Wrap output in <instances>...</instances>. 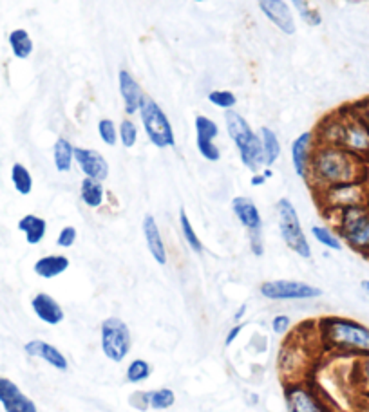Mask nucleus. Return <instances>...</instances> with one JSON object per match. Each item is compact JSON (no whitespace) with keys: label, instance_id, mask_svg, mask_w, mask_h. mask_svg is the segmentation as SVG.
Instances as JSON below:
<instances>
[{"label":"nucleus","instance_id":"nucleus-1","mask_svg":"<svg viewBox=\"0 0 369 412\" xmlns=\"http://www.w3.org/2000/svg\"><path fill=\"white\" fill-rule=\"evenodd\" d=\"M317 345L323 353L346 358H364L369 354V325L350 316H320L314 325Z\"/></svg>","mask_w":369,"mask_h":412},{"label":"nucleus","instance_id":"nucleus-2","mask_svg":"<svg viewBox=\"0 0 369 412\" xmlns=\"http://www.w3.org/2000/svg\"><path fill=\"white\" fill-rule=\"evenodd\" d=\"M368 163L335 145L317 143L309 163V181L317 190L353 181H366Z\"/></svg>","mask_w":369,"mask_h":412},{"label":"nucleus","instance_id":"nucleus-3","mask_svg":"<svg viewBox=\"0 0 369 412\" xmlns=\"http://www.w3.org/2000/svg\"><path fill=\"white\" fill-rule=\"evenodd\" d=\"M315 137L317 143L335 145L360 160H369V125L357 114L355 109L328 116L318 125Z\"/></svg>","mask_w":369,"mask_h":412},{"label":"nucleus","instance_id":"nucleus-4","mask_svg":"<svg viewBox=\"0 0 369 412\" xmlns=\"http://www.w3.org/2000/svg\"><path fill=\"white\" fill-rule=\"evenodd\" d=\"M225 127L228 137L234 143V147L239 152L241 163L252 172H259L264 166L263 147H261V137L250 123L239 114L237 110H225Z\"/></svg>","mask_w":369,"mask_h":412},{"label":"nucleus","instance_id":"nucleus-5","mask_svg":"<svg viewBox=\"0 0 369 412\" xmlns=\"http://www.w3.org/2000/svg\"><path fill=\"white\" fill-rule=\"evenodd\" d=\"M328 217H332L342 243L362 255H369V205L344 208Z\"/></svg>","mask_w":369,"mask_h":412},{"label":"nucleus","instance_id":"nucleus-6","mask_svg":"<svg viewBox=\"0 0 369 412\" xmlns=\"http://www.w3.org/2000/svg\"><path fill=\"white\" fill-rule=\"evenodd\" d=\"M277 228L281 235L282 243L297 253L300 259H311V246L306 237L302 225H300L299 214H297L293 203L288 197H281L275 205Z\"/></svg>","mask_w":369,"mask_h":412},{"label":"nucleus","instance_id":"nucleus-7","mask_svg":"<svg viewBox=\"0 0 369 412\" xmlns=\"http://www.w3.org/2000/svg\"><path fill=\"white\" fill-rule=\"evenodd\" d=\"M284 402L288 412H338L326 394L320 393L314 381L304 378L288 380L284 384Z\"/></svg>","mask_w":369,"mask_h":412},{"label":"nucleus","instance_id":"nucleus-8","mask_svg":"<svg viewBox=\"0 0 369 412\" xmlns=\"http://www.w3.org/2000/svg\"><path fill=\"white\" fill-rule=\"evenodd\" d=\"M138 116L141 119L145 136L156 148H172L175 147V134L172 128L171 119L165 114V110L157 105L153 98L145 96L139 105Z\"/></svg>","mask_w":369,"mask_h":412},{"label":"nucleus","instance_id":"nucleus-9","mask_svg":"<svg viewBox=\"0 0 369 412\" xmlns=\"http://www.w3.org/2000/svg\"><path fill=\"white\" fill-rule=\"evenodd\" d=\"M318 205L328 216L337 214L344 208L351 206L369 205V184L366 181H353V183H342L335 187L317 190Z\"/></svg>","mask_w":369,"mask_h":412},{"label":"nucleus","instance_id":"nucleus-10","mask_svg":"<svg viewBox=\"0 0 369 412\" xmlns=\"http://www.w3.org/2000/svg\"><path fill=\"white\" fill-rule=\"evenodd\" d=\"M132 336L129 325L118 316H109L100 325V349L112 363H121L130 353Z\"/></svg>","mask_w":369,"mask_h":412},{"label":"nucleus","instance_id":"nucleus-11","mask_svg":"<svg viewBox=\"0 0 369 412\" xmlns=\"http://www.w3.org/2000/svg\"><path fill=\"white\" fill-rule=\"evenodd\" d=\"M259 293L272 302H297L323 297V289L300 280H266L259 286Z\"/></svg>","mask_w":369,"mask_h":412},{"label":"nucleus","instance_id":"nucleus-12","mask_svg":"<svg viewBox=\"0 0 369 412\" xmlns=\"http://www.w3.org/2000/svg\"><path fill=\"white\" fill-rule=\"evenodd\" d=\"M315 147H317V137H315V132H309V130L299 134L291 141V166H293V172L304 181H309V163H311Z\"/></svg>","mask_w":369,"mask_h":412},{"label":"nucleus","instance_id":"nucleus-13","mask_svg":"<svg viewBox=\"0 0 369 412\" xmlns=\"http://www.w3.org/2000/svg\"><path fill=\"white\" fill-rule=\"evenodd\" d=\"M74 165L78 166L83 178L96 179V181H105L109 178V163L102 152L94 148L74 147Z\"/></svg>","mask_w":369,"mask_h":412},{"label":"nucleus","instance_id":"nucleus-14","mask_svg":"<svg viewBox=\"0 0 369 412\" xmlns=\"http://www.w3.org/2000/svg\"><path fill=\"white\" fill-rule=\"evenodd\" d=\"M257 6L261 13L281 33L293 35L297 31L293 11H291L290 4H286V0H257Z\"/></svg>","mask_w":369,"mask_h":412},{"label":"nucleus","instance_id":"nucleus-15","mask_svg":"<svg viewBox=\"0 0 369 412\" xmlns=\"http://www.w3.org/2000/svg\"><path fill=\"white\" fill-rule=\"evenodd\" d=\"M0 403L6 412H38L37 403L6 376H0Z\"/></svg>","mask_w":369,"mask_h":412},{"label":"nucleus","instance_id":"nucleus-16","mask_svg":"<svg viewBox=\"0 0 369 412\" xmlns=\"http://www.w3.org/2000/svg\"><path fill=\"white\" fill-rule=\"evenodd\" d=\"M232 212H234L236 219L243 225V228L246 230L248 237L263 234V216H261L257 205L250 197H234L232 199Z\"/></svg>","mask_w":369,"mask_h":412},{"label":"nucleus","instance_id":"nucleus-17","mask_svg":"<svg viewBox=\"0 0 369 412\" xmlns=\"http://www.w3.org/2000/svg\"><path fill=\"white\" fill-rule=\"evenodd\" d=\"M24 353L29 358H38L42 362H46L47 366H51L56 371L65 372L69 369V360L62 353L60 349L55 347L53 343L46 342V340H29L24 345Z\"/></svg>","mask_w":369,"mask_h":412},{"label":"nucleus","instance_id":"nucleus-18","mask_svg":"<svg viewBox=\"0 0 369 412\" xmlns=\"http://www.w3.org/2000/svg\"><path fill=\"white\" fill-rule=\"evenodd\" d=\"M118 89H120V96L123 100L125 112L129 116L138 114L139 105H141L145 94L138 80L134 78L127 69H121L120 73H118Z\"/></svg>","mask_w":369,"mask_h":412},{"label":"nucleus","instance_id":"nucleus-19","mask_svg":"<svg viewBox=\"0 0 369 412\" xmlns=\"http://www.w3.org/2000/svg\"><path fill=\"white\" fill-rule=\"evenodd\" d=\"M31 309L38 320L47 325H58L65 318V311L60 302L49 293H44V291L31 298Z\"/></svg>","mask_w":369,"mask_h":412},{"label":"nucleus","instance_id":"nucleus-20","mask_svg":"<svg viewBox=\"0 0 369 412\" xmlns=\"http://www.w3.org/2000/svg\"><path fill=\"white\" fill-rule=\"evenodd\" d=\"M141 232H144L145 243H147L148 252H151L154 261H156L160 266H165L166 262H169V252H166L162 230H160V226H157L154 216L144 217V221H141Z\"/></svg>","mask_w":369,"mask_h":412},{"label":"nucleus","instance_id":"nucleus-21","mask_svg":"<svg viewBox=\"0 0 369 412\" xmlns=\"http://www.w3.org/2000/svg\"><path fill=\"white\" fill-rule=\"evenodd\" d=\"M69 270V259L65 255H44L40 257L35 266H33V271L40 277V279L51 280L56 279V277H60L62 273Z\"/></svg>","mask_w":369,"mask_h":412},{"label":"nucleus","instance_id":"nucleus-22","mask_svg":"<svg viewBox=\"0 0 369 412\" xmlns=\"http://www.w3.org/2000/svg\"><path fill=\"white\" fill-rule=\"evenodd\" d=\"M105 187H103V181H96V179L91 178H83L82 183H80V199L87 208L91 210H98L102 208L103 203H105Z\"/></svg>","mask_w":369,"mask_h":412},{"label":"nucleus","instance_id":"nucleus-23","mask_svg":"<svg viewBox=\"0 0 369 412\" xmlns=\"http://www.w3.org/2000/svg\"><path fill=\"white\" fill-rule=\"evenodd\" d=\"M19 230L26 235V243L35 246V244H40L44 239H46L47 234V221L44 217L33 216V214H28L24 216L22 219L19 221Z\"/></svg>","mask_w":369,"mask_h":412},{"label":"nucleus","instance_id":"nucleus-24","mask_svg":"<svg viewBox=\"0 0 369 412\" xmlns=\"http://www.w3.org/2000/svg\"><path fill=\"white\" fill-rule=\"evenodd\" d=\"M53 163L56 172L67 174L74 165V145L67 137H58L53 145Z\"/></svg>","mask_w":369,"mask_h":412},{"label":"nucleus","instance_id":"nucleus-25","mask_svg":"<svg viewBox=\"0 0 369 412\" xmlns=\"http://www.w3.org/2000/svg\"><path fill=\"white\" fill-rule=\"evenodd\" d=\"M259 137H261V147H263L264 166L272 169L281 157V141H279V137L272 128L268 127L259 128Z\"/></svg>","mask_w":369,"mask_h":412},{"label":"nucleus","instance_id":"nucleus-26","mask_svg":"<svg viewBox=\"0 0 369 412\" xmlns=\"http://www.w3.org/2000/svg\"><path fill=\"white\" fill-rule=\"evenodd\" d=\"M8 42H10L11 53H13L15 58L26 60L33 55L35 44H33L31 37L26 29H13L8 37Z\"/></svg>","mask_w":369,"mask_h":412},{"label":"nucleus","instance_id":"nucleus-27","mask_svg":"<svg viewBox=\"0 0 369 412\" xmlns=\"http://www.w3.org/2000/svg\"><path fill=\"white\" fill-rule=\"evenodd\" d=\"M144 398L147 409H153V411H166V409H171L175 403L174 390L169 389V387L144 390Z\"/></svg>","mask_w":369,"mask_h":412},{"label":"nucleus","instance_id":"nucleus-28","mask_svg":"<svg viewBox=\"0 0 369 412\" xmlns=\"http://www.w3.org/2000/svg\"><path fill=\"white\" fill-rule=\"evenodd\" d=\"M311 235L320 246L333 250V252H341L342 250V239L333 228L326 225H314L311 226Z\"/></svg>","mask_w":369,"mask_h":412},{"label":"nucleus","instance_id":"nucleus-29","mask_svg":"<svg viewBox=\"0 0 369 412\" xmlns=\"http://www.w3.org/2000/svg\"><path fill=\"white\" fill-rule=\"evenodd\" d=\"M11 183L20 196H29L33 192V175L22 163L11 166Z\"/></svg>","mask_w":369,"mask_h":412},{"label":"nucleus","instance_id":"nucleus-30","mask_svg":"<svg viewBox=\"0 0 369 412\" xmlns=\"http://www.w3.org/2000/svg\"><path fill=\"white\" fill-rule=\"evenodd\" d=\"M194 128L196 141H216V137L219 136V125H217L214 119L208 118V116H196Z\"/></svg>","mask_w":369,"mask_h":412},{"label":"nucleus","instance_id":"nucleus-31","mask_svg":"<svg viewBox=\"0 0 369 412\" xmlns=\"http://www.w3.org/2000/svg\"><path fill=\"white\" fill-rule=\"evenodd\" d=\"M151 375H153V367H151V363H148L147 360H144V358L132 360V362L127 366V371H125L127 381L134 385L141 384V381H147L148 378H151Z\"/></svg>","mask_w":369,"mask_h":412},{"label":"nucleus","instance_id":"nucleus-32","mask_svg":"<svg viewBox=\"0 0 369 412\" xmlns=\"http://www.w3.org/2000/svg\"><path fill=\"white\" fill-rule=\"evenodd\" d=\"M180 228H181V235H183L187 246H189L194 253L203 252V244H201V241H199V235L196 234L194 226H192V223H190V219H189V216H187L184 208H181L180 210Z\"/></svg>","mask_w":369,"mask_h":412},{"label":"nucleus","instance_id":"nucleus-33","mask_svg":"<svg viewBox=\"0 0 369 412\" xmlns=\"http://www.w3.org/2000/svg\"><path fill=\"white\" fill-rule=\"evenodd\" d=\"M138 134L139 128L134 119H121V123L118 125V141H120L125 148H132L134 145L138 143Z\"/></svg>","mask_w":369,"mask_h":412},{"label":"nucleus","instance_id":"nucleus-34","mask_svg":"<svg viewBox=\"0 0 369 412\" xmlns=\"http://www.w3.org/2000/svg\"><path fill=\"white\" fill-rule=\"evenodd\" d=\"M290 2H291V8L299 13L300 20H302L304 24H308V26H311V28H317V26L323 24V17H320V13L309 6L308 0H290Z\"/></svg>","mask_w":369,"mask_h":412},{"label":"nucleus","instance_id":"nucleus-35","mask_svg":"<svg viewBox=\"0 0 369 412\" xmlns=\"http://www.w3.org/2000/svg\"><path fill=\"white\" fill-rule=\"evenodd\" d=\"M207 100L210 101L214 107L223 110H232L237 105L236 94L232 91H225V89H221V91H210L208 92Z\"/></svg>","mask_w":369,"mask_h":412},{"label":"nucleus","instance_id":"nucleus-36","mask_svg":"<svg viewBox=\"0 0 369 412\" xmlns=\"http://www.w3.org/2000/svg\"><path fill=\"white\" fill-rule=\"evenodd\" d=\"M98 136L107 147H114L118 143V125L111 118H102L98 121Z\"/></svg>","mask_w":369,"mask_h":412},{"label":"nucleus","instance_id":"nucleus-37","mask_svg":"<svg viewBox=\"0 0 369 412\" xmlns=\"http://www.w3.org/2000/svg\"><path fill=\"white\" fill-rule=\"evenodd\" d=\"M355 384L359 389L369 396V354L364 358H359L355 363Z\"/></svg>","mask_w":369,"mask_h":412},{"label":"nucleus","instance_id":"nucleus-38","mask_svg":"<svg viewBox=\"0 0 369 412\" xmlns=\"http://www.w3.org/2000/svg\"><path fill=\"white\" fill-rule=\"evenodd\" d=\"M196 147H198V152L201 154V157L210 163H217L221 160V151L217 147L214 141H196Z\"/></svg>","mask_w":369,"mask_h":412},{"label":"nucleus","instance_id":"nucleus-39","mask_svg":"<svg viewBox=\"0 0 369 412\" xmlns=\"http://www.w3.org/2000/svg\"><path fill=\"white\" fill-rule=\"evenodd\" d=\"M76 239H78L76 228H74V226H64V228L58 232V235H56V246L64 248V250H69L71 246H74Z\"/></svg>","mask_w":369,"mask_h":412},{"label":"nucleus","instance_id":"nucleus-40","mask_svg":"<svg viewBox=\"0 0 369 412\" xmlns=\"http://www.w3.org/2000/svg\"><path fill=\"white\" fill-rule=\"evenodd\" d=\"M291 329V318L288 315H275L272 318V331L279 336H284V334L290 333Z\"/></svg>","mask_w":369,"mask_h":412},{"label":"nucleus","instance_id":"nucleus-41","mask_svg":"<svg viewBox=\"0 0 369 412\" xmlns=\"http://www.w3.org/2000/svg\"><path fill=\"white\" fill-rule=\"evenodd\" d=\"M248 243H250V250H252V253H254L255 257H263L264 255L263 234H261V235H250Z\"/></svg>","mask_w":369,"mask_h":412},{"label":"nucleus","instance_id":"nucleus-42","mask_svg":"<svg viewBox=\"0 0 369 412\" xmlns=\"http://www.w3.org/2000/svg\"><path fill=\"white\" fill-rule=\"evenodd\" d=\"M243 327H245V325L241 324V322H237V324H234L230 327V329H228V333H226V338H225V345H226V347H228V345H232V343L236 342L237 336H239L241 331H243Z\"/></svg>","mask_w":369,"mask_h":412},{"label":"nucleus","instance_id":"nucleus-43","mask_svg":"<svg viewBox=\"0 0 369 412\" xmlns=\"http://www.w3.org/2000/svg\"><path fill=\"white\" fill-rule=\"evenodd\" d=\"M129 403L132 405L134 409H138V411H148L147 405H145V398H144V393H141V390H136V393H132V396L129 398Z\"/></svg>","mask_w":369,"mask_h":412},{"label":"nucleus","instance_id":"nucleus-44","mask_svg":"<svg viewBox=\"0 0 369 412\" xmlns=\"http://www.w3.org/2000/svg\"><path fill=\"white\" fill-rule=\"evenodd\" d=\"M355 110H357V114H359L360 118L364 119L366 123L369 125V98L366 101H362V103H359Z\"/></svg>","mask_w":369,"mask_h":412},{"label":"nucleus","instance_id":"nucleus-45","mask_svg":"<svg viewBox=\"0 0 369 412\" xmlns=\"http://www.w3.org/2000/svg\"><path fill=\"white\" fill-rule=\"evenodd\" d=\"M266 181H268V179L264 178L263 172L259 170V172H255V174L252 175V179H250V184H252V187H263V184L266 183Z\"/></svg>","mask_w":369,"mask_h":412},{"label":"nucleus","instance_id":"nucleus-46","mask_svg":"<svg viewBox=\"0 0 369 412\" xmlns=\"http://www.w3.org/2000/svg\"><path fill=\"white\" fill-rule=\"evenodd\" d=\"M245 313H246V304H243V306L239 307V309H237L236 311V315H234V322H241V318H243V316H245Z\"/></svg>","mask_w":369,"mask_h":412},{"label":"nucleus","instance_id":"nucleus-47","mask_svg":"<svg viewBox=\"0 0 369 412\" xmlns=\"http://www.w3.org/2000/svg\"><path fill=\"white\" fill-rule=\"evenodd\" d=\"M261 172H263V175L266 179H270L273 175V170L270 169V166H263V169H261Z\"/></svg>","mask_w":369,"mask_h":412},{"label":"nucleus","instance_id":"nucleus-48","mask_svg":"<svg viewBox=\"0 0 369 412\" xmlns=\"http://www.w3.org/2000/svg\"><path fill=\"white\" fill-rule=\"evenodd\" d=\"M362 289H364L366 293H369V280H362Z\"/></svg>","mask_w":369,"mask_h":412},{"label":"nucleus","instance_id":"nucleus-49","mask_svg":"<svg viewBox=\"0 0 369 412\" xmlns=\"http://www.w3.org/2000/svg\"><path fill=\"white\" fill-rule=\"evenodd\" d=\"M194 2H203V0H194Z\"/></svg>","mask_w":369,"mask_h":412},{"label":"nucleus","instance_id":"nucleus-50","mask_svg":"<svg viewBox=\"0 0 369 412\" xmlns=\"http://www.w3.org/2000/svg\"><path fill=\"white\" fill-rule=\"evenodd\" d=\"M368 257H369V255H368Z\"/></svg>","mask_w":369,"mask_h":412}]
</instances>
